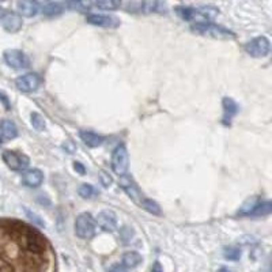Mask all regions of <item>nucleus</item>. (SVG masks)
<instances>
[{
    "mask_svg": "<svg viewBox=\"0 0 272 272\" xmlns=\"http://www.w3.org/2000/svg\"><path fill=\"white\" fill-rule=\"evenodd\" d=\"M176 12L178 17L184 19V21H189V22L196 23H207L208 19H212L218 14V10L215 7L204 6L193 8V7L178 6L176 7Z\"/></svg>",
    "mask_w": 272,
    "mask_h": 272,
    "instance_id": "obj_1",
    "label": "nucleus"
},
{
    "mask_svg": "<svg viewBox=\"0 0 272 272\" xmlns=\"http://www.w3.org/2000/svg\"><path fill=\"white\" fill-rule=\"evenodd\" d=\"M192 32L202 34V35H208L212 38H219V40H227V38H234L236 35L233 32L227 29L218 26L215 23H196L191 26Z\"/></svg>",
    "mask_w": 272,
    "mask_h": 272,
    "instance_id": "obj_2",
    "label": "nucleus"
},
{
    "mask_svg": "<svg viewBox=\"0 0 272 272\" xmlns=\"http://www.w3.org/2000/svg\"><path fill=\"white\" fill-rule=\"evenodd\" d=\"M75 233L83 239H89L96 234V221L89 212H83L76 216L75 221Z\"/></svg>",
    "mask_w": 272,
    "mask_h": 272,
    "instance_id": "obj_3",
    "label": "nucleus"
},
{
    "mask_svg": "<svg viewBox=\"0 0 272 272\" xmlns=\"http://www.w3.org/2000/svg\"><path fill=\"white\" fill-rule=\"evenodd\" d=\"M112 168L119 177L127 174L128 170V151L124 144H120L114 148L112 154Z\"/></svg>",
    "mask_w": 272,
    "mask_h": 272,
    "instance_id": "obj_4",
    "label": "nucleus"
},
{
    "mask_svg": "<svg viewBox=\"0 0 272 272\" xmlns=\"http://www.w3.org/2000/svg\"><path fill=\"white\" fill-rule=\"evenodd\" d=\"M271 42L267 37H256L245 45V52L252 57H264L270 53Z\"/></svg>",
    "mask_w": 272,
    "mask_h": 272,
    "instance_id": "obj_5",
    "label": "nucleus"
},
{
    "mask_svg": "<svg viewBox=\"0 0 272 272\" xmlns=\"http://www.w3.org/2000/svg\"><path fill=\"white\" fill-rule=\"evenodd\" d=\"M4 60L14 69H22L30 66L29 57L22 51H18V49H8L4 52Z\"/></svg>",
    "mask_w": 272,
    "mask_h": 272,
    "instance_id": "obj_6",
    "label": "nucleus"
},
{
    "mask_svg": "<svg viewBox=\"0 0 272 272\" xmlns=\"http://www.w3.org/2000/svg\"><path fill=\"white\" fill-rule=\"evenodd\" d=\"M3 161L12 170H25L30 164V161H29L26 155L18 154L15 151H10V150L3 153Z\"/></svg>",
    "mask_w": 272,
    "mask_h": 272,
    "instance_id": "obj_7",
    "label": "nucleus"
},
{
    "mask_svg": "<svg viewBox=\"0 0 272 272\" xmlns=\"http://www.w3.org/2000/svg\"><path fill=\"white\" fill-rule=\"evenodd\" d=\"M128 10L132 11H139L143 14H153V12H159L164 14L166 12V6L161 1H142V3H130Z\"/></svg>",
    "mask_w": 272,
    "mask_h": 272,
    "instance_id": "obj_8",
    "label": "nucleus"
},
{
    "mask_svg": "<svg viewBox=\"0 0 272 272\" xmlns=\"http://www.w3.org/2000/svg\"><path fill=\"white\" fill-rule=\"evenodd\" d=\"M41 83L40 76L37 74H25L22 76H19L17 80H15V85L23 93H32V91H35L38 89V86Z\"/></svg>",
    "mask_w": 272,
    "mask_h": 272,
    "instance_id": "obj_9",
    "label": "nucleus"
},
{
    "mask_svg": "<svg viewBox=\"0 0 272 272\" xmlns=\"http://www.w3.org/2000/svg\"><path fill=\"white\" fill-rule=\"evenodd\" d=\"M98 226L101 227L102 230L105 232H114L116 227H117V216L114 214L113 211L105 210L101 211L97 218L94 219Z\"/></svg>",
    "mask_w": 272,
    "mask_h": 272,
    "instance_id": "obj_10",
    "label": "nucleus"
},
{
    "mask_svg": "<svg viewBox=\"0 0 272 272\" xmlns=\"http://www.w3.org/2000/svg\"><path fill=\"white\" fill-rule=\"evenodd\" d=\"M86 21L94 25V26H101V28H117L120 21L112 15H101V14H90L86 17Z\"/></svg>",
    "mask_w": 272,
    "mask_h": 272,
    "instance_id": "obj_11",
    "label": "nucleus"
},
{
    "mask_svg": "<svg viewBox=\"0 0 272 272\" xmlns=\"http://www.w3.org/2000/svg\"><path fill=\"white\" fill-rule=\"evenodd\" d=\"M120 187L123 188L125 191V193L130 196L134 202H136V203H140L142 202V193H140V191H139V188H137V185H136L135 182H134V180L131 178L130 176H127V174H124V176L120 177Z\"/></svg>",
    "mask_w": 272,
    "mask_h": 272,
    "instance_id": "obj_12",
    "label": "nucleus"
},
{
    "mask_svg": "<svg viewBox=\"0 0 272 272\" xmlns=\"http://www.w3.org/2000/svg\"><path fill=\"white\" fill-rule=\"evenodd\" d=\"M1 26L10 33H15L22 28V18L14 12H4L1 15Z\"/></svg>",
    "mask_w": 272,
    "mask_h": 272,
    "instance_id": "obj_13",
    "label": "nucleus"
},
{
    "mask_svg": "<svg viewBox=\"0 0 272 272\" xmlns=\"http://www.w3.org/2000/svg\"><path fill=\"white\" fill-rule=\"evenodd\" d=\"M17 8L21 15L23 17H34L37 12L40 11V4L35 3V1H30V0H22V1H18Z\"/></svg>",
    "mask_w": 272,
    "mask_h": 272,
    "instance_id": "obj_14",
    "label": "nucleus"
},
{
    "mask_svg": "<svg viewBox=\"0 0 272 272\" xmlns=\"http://www.w3.org/2000/svg\"><path fill=\"white\" fill-rule=\"evenodd\" d=\"M22 180L28 187L37 188V187H40L41 182H42V180H44V174H42V171H41V170L32 169V170H28V171H25Z\"/></svg>",
    "mask_w": 272,
    "mask_h": 272,
    "instance_id": "obj_15",
    "label": "nucleus"
},
{
    "mask_svg": "<svg viewBox=\"0 0 272 272\" xmlns=\"http://www.w3.org/2000/svg\"><path fill=\"white\" fill-rule=\"evenodd\" d=\"M222 103H223V124L230 125V121L238 112V105L232 98H227V97L223 98Z\"/></svg>",
    "mask_w": 272,
    "mask_h": 272,
    "instance_id": "obj_16",
    "label": "nucleus"
},
{
    "mask_svg": "<svg viewBox=\"0 0 272 272\" xmlns=\"http://www.w3.org/2000/svg\"><path fill=\"white\" fill-rule=\"evenodd\" d=\"M79 136L86 146L89 147H98L103 143V136L98 135L96 132H91V131H80Z\"/></svg>",
    "mask_w": 272,
    "mask_h": 272,
    "instance_id": "obj_17",
    "label": "nucleus"
},
{
    "mask_svg": "<svg viewBox=\"0 0 272 272\" xmlns=\"http://www.w3.org/2000/svg\"><path fill=\"white\" fill-rule=\"evenodd\" d=\"M0 131H1V135L6 139H15L18 136L17 125L14 124L11 120H1L0 121Z\"/></svg>",
    "mask_w": 272,
    "mask_h": 272,
    "instance_id": "obj_18",
    "label": "nucleus"
},
{
    "mask_svg": "<svg viewBox=\"0 0 272 272\" xmlns=\"http://www.w3.org/2000/svg\"><path fill=\"white\" fill-rule=\"evenodd\" d=\"M142 263V256L136 252H127L124 256H123V267H127V268H135L139 264Z\"/></svg>",
    "mask_w": 272,
    "mask_h": 272,
    "instance_id": "obj_19",
    "label": "nucleus"
},
{
    "mask_svg": "<svg viewBox=\"0 0 272 272\" xmlns=\"http://www.w3.org/2000/svg\"><path fill=\"white\" fill-rule=\"evenodd\" d=\"M41 12L45 14V15H59L62 14L63 10H64V4L63 3H55V1H51V3H45L40 7Z\"/></svg>",
    "mask_w": 272,
    "mask_h": 272,
    "instance_id": "obj_20",
    "label": "nucleus"
},
{
    "mask_svg": "<svg viewBox=\"0 0 272 272\" xmlns=\"http://www.w3.org/2000/svg\"><path fill=\"white\" fill-rule=\"evenodd\" d=\"M260 204V198H252L249 199L246 203L239 208V211H238L237 214L238 215L244 216V215H252V212L255 211V208Z\"/></svg>",
    "mask_w": 272,
    "mask_h": 272,
    "instance_id": "obj_21",
    "label": "nucleus"
},
{
    "mask_svg": "<svg viewBox=\"0 0 272 272\" xmlns=\"http://www.w3.org/2000/svg\"><path fill=\"white\" fill-rule=\"evenodd\" d=\"M140 207H142L143 210H146L150 214H153V215H161L162 214V211H161V207L158 205V203H155L154 200L151 199H142V202H140Z\"/></svg>",
    "mask_w": 272,
    "mask_h": 272,
    "instance_id": "obj_22",
    "label": "nucleus"
},
{
    "mask_svg": "<svg viewBox=\"0 0 272 272\" xmlns=\"http://www.w3.org/2000/svg\"><path fill=\"white\" fill-rule=\"evenodd\" d=\"M91 6L98 7L101 10H108V11H110V10H116V8L121 7V3L116 1V0H100V1H93Z\"/></svg>",
    "mask_w": 272,
    "mask_h": 272,
    "instance_id": "obj_23",
    "label": "nucleus"
},
{
    "mask_svg": "<svg viewBox=\"0 0 272 272\" xmlns=\"http://www.w3.org/2000/svg\"><path fill=\"white\" fill-rule=\"evenodd\" d=\"M30 123H32V125H33V128L35 131L42 132V131L45 130V120H44V117L41 114L32 113V116H30Z\"/></svg>",
    "mask_w": 272,
    "mask_h": 272,
    "instance_id": "obj_24",
    "label": "nucleus"
},
{
    "mask_svg": "<svg viewBox=\"0 0 272 272\" xmlns=\"http://www.w3.org/2000/svg\"><path fill=\"white\" fill-rule=\"evenodd\" d=\"M223 255L226 257L227 260H239V257H241V250L238 249V248H234V246H229V248H225L223 250Z\"/></svg>",
    "mask_w": 272,
    "mask_h": 272,
    "instance_id": "obj_25",
    "label": "nucleus"
},
{
    "mask_svg": "<svg viewBox=\"0 0 272 272\" xmlns=\"http://www.w3.org/2000/svg\"><path fill=\"white\" fill-rule=\"evenodd\" d=\"M271 211V203L270 202H260V204L255 208V211L252 212V215H267Z\"/></svg>",
    "mask_w": 272,
    "mask_h": 272,
    "instance_id": "obj_26",
    "label": "nucleus"
},
{
    "mask_svg": "<svg viewBox=\"0 0 272 272\" xmlns=\"http://www.w3.org/2000/svg\"><path fill=\"white\" fill-rule=\"evenodd\" d=\"M79 195L83 199L93 198V195H94V188L91 187V185H89V184H83V185L79 188Z\"/></svg>",
    "mask_w": 272,
    "mask_h": 272,
    "instance_id": "obj_27",
    "label": "nucleus"
},
{
    "mask_svg": "<svg viewBox=\"0 0 272 272\" xmlns=\"http://www.w3.org/2000/svg\"><path fill=\"white\" fill-rule=\"evenodd\" d=\"M100 180H101L102 185L106 188L110 187V184H112V177L109 176L106 171H103V170L100 171Z\"/></svg>",
    "mask_w": 272,
    "mask_h": 272,
    "instance_id": "obj_28",
    "label": "nucleus"
},
{
    "mask_svg": "<svg viewBox=\"0 0 272 272\" xmlns=\"http://www.w3.org/2000/svg\"><path fill=\"white\" fill-rule=\"evenodd\" d=\"M74 169L79 173V174H85L86 173V169L83 165L80 164V162H74Z\"/></svg>",
    "mask_w": 272,
    "mask_h": 272,
    "instance_id": "obj_29",
    "label": "nucleus"
},
{
    "mask_svg": "<svg viewBox=\"0 0 272 272\" xmlns=\"http://www.w3.org/2000/svg\"><path fill=\"white\" fill-rule=\"evenodd\" d=\"M109 272H128L127 270H125V267L120 266V264H117V266H113L110 270H109Z\"/></svg>",
    "mask_w": 272,
    "mask_h": 272,
    "instance_id": "obj_30",
    "label": "nucleus"
},
{
    "mask_svg": "<svg viewBox=\"0 0 272 272\" xmlns=\"http://www.w3.org/2000/svg\"><path fill=\"white\" fill-rule=\"evenodd\" d=\"M0 101H3V102H4V105H6L7 110H8V109H10V105H8V101H7V100H6V97H4V96H1V94H0Z\"/></svg>",
    "mask_w": 272,
    "mask_h": 272,
    "instance_id": "obj_31",
    "label": "nucleus"
},
{
    "mask_svg": "<svg viewBox=\"0 0 272 272\" xmlns=\"http://www.w3.org/2000/svg\"><path fill=\"white\" fill-rule=\"evenodd\" d=\"M151 272H161V266H159V263H155V266H154L153 271Z\"/></svg>",
    "mask_w": 272,
    "mask_h": 272,
    "instance_id": "obj_32",
    "label": "nucleus"
},
{
    "mask_svg": "<svg viewBox=\"0 0 272 272\" xmlns=\"http://www.w3.org/2000/svg\"><path fill=\"white\" fill-rule=\"evenodd\" d=\"M218 272H232V271H229L227 268H225V267H222L221 270H219V271H218Z\"/></svg>",
    "mask_w": 272,
    "mask_h": 272,
    "instance_id": "obj_33",
    "label": "nucleus"
},
{
    "mask_svg": "<svg viewBox=\"0 0 272 272\" xmlns=\"http://www.w3.org/2000/svg\"><path fill=\"white\" fill-rule=\"evenodd\" d=\"M1 143H3V139H1V136H0V144H1Z\"/></svg>",
    "mask_w": 272,
    "mask_h": 272,
    "instance_id": "obj_34",
    "label": "nucleus"
}]
</instances>
